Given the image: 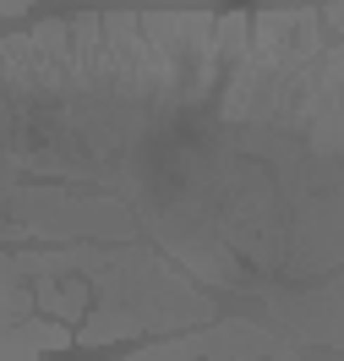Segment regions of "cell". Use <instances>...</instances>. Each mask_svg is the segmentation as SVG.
I'll return each instance as SVG.
<instances>
[{
    "mask_svg": "<svg viewBox=\"0 0 344 361\" xmlns=\"http://www.w3.org/2000/svg\"><path fill=\"white\" fill-rule=\"evenodd\" d=\"M71 334L60 323H44V317H33V323H17L11 334L0 339V361H33L44 356V350H66Z\"/></svg>",
    "mask_w": 344,
    "mask_h": 361,
    "instance_id": "cell-1",
    "label": "cell"
}]
</instances>
